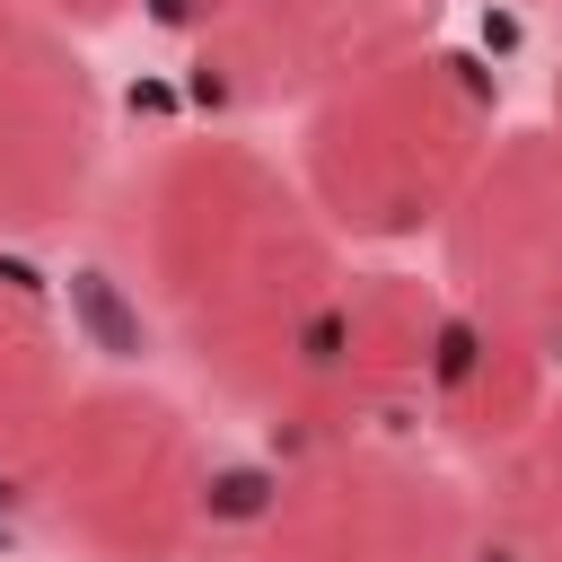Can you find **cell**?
Segmentation results:
<instances>
[{
	"instance_id": "cell-1",
	"label": "cell",
	"mask_w": 562,
	"mask_h": 562,
	"mask_svg": "<svg viewBox=\"0 0 562 562\" xmlns=\"http://www.w3.org/2000/svg\"><path fill=\"white\" fill-rule=\"evenodd\" d=\"M123 263L184 369L281 430L351 281L307 184L246 132H176L123 176Z\"/></svg>"
},
{
	"instance_id": "cell-2",
	"label": "cell",
	"mask_w": 562,
	"mask_h": 562,
	"mask_svg": "<svg viewBox=\"0 0 562 562\" xmlns=\"http://www.w3.org/2000/svg\"><path fill=\"white\" fill-rule=\"evenodd\" d=\"M501 140V97L492 70L457 44H422L395 53L342 88H325L299 123V184L325 211L334 237L360 246H404L430 237L457 193L474 184V167Z\"/></svg>"
},
{
	"instance_id": "cell-3",
	"label": "cell",
	"mask_w": 562,
	"mask_h": 562,
	"mask_svg": "<svg viewBox=\"0 0 562 562\" xmlns=\"http://www.w3.org/2000/svg\"><path fill=\"white\" fill-rule=\"evenodd\" d=\"M220 465L184 404L132 378H97L61 404L18 465V501L79 562H193L211 544Z\"/></svg>"
},
{
	"instance_id": "cell-4",
	"label": "cell",
	"mask_w": 562,
	"mask_h": 562,
	"mask_svg": "<svg viewBox=\"0 0 562 562\" xmlns=\"http://www.w3.org/2000/svg\"><path fill=\"white\" fill-rule=\"evenodd\" d=\"M228 562H492L474 483L413 439H307L246 509Z\"/></svg>"
},
{
	"instance_id": "cell-5",
	"label": "cell",
	"mask_w": 562,
	"mask_h": 562,
	"mask_svg": "<svg viewBox=\"0 0 562 562\" xmlns=\"http://www.w3.org/2000/svg\"><path fill=\"white\" fill-rule=\"evenodd\" d=\"M448 299L492 334L527 342L562 378V140L501 132L457 211L439 220Z\"/></svg>"
},
{
	"instance_id": "cell-6",
	"label": "cell",
	"mask_w": 562,
	"mask_h": 562,
	"mask_svg": "<svg viewBox=\"0 0 562 562\" xmlns=\"http://www.w3.org/2000/svg\"><path fill=\"white\" fill-rule=\"evenodd\" d=\"M448 342V290L422 272H351L325 342L307 360V386L281 422V448L307 439H413L430 422V378Z\"/></svg>"
},
{
	"instance_id": "cell-7",
	"label": "cell",
	"mask_w": 562,
	"mask_h": 562,
	"mask_svg": "<svg viewBox=\"0 0 562 562\" xmlns=\"http://www.w3.org/2000/svg\"><path fill=\"white\" fill-rule=\"evenodd\" d=\"M448 0H237L211 35H193V79L228 114L316 105L325 88L439 44Z\"/></svg>"
},
{
	"instance_id": "cell-8",
	"label": "cell",
	"mask_w": 562,
	"mask_h": 562,
	"mask_svg": "<svg viewBox=\"0 0 562 562\" xmlns=\"http://www.w3.org/2000/svg\"><path fill=\"white\" fill-rule=\"evenodd\" d=\"M105 167V97L70 26L0 0V237H53Z\"/></svg>"
},
{
	"instance_id": "cell-9",
	"label": "cell",
	"mask_w": 562,
	"mask_h": 562,
	"mask_svg": "<svg viewBox=\"0 0 562 562\" xmlns=\"http://www.w3.org/2000/svg\"><path fill=\"white\" fill-rule=\"evenodd\" d=\"M553 395V369L527 351V342H509V334H492L483 316H465L457 299H448V342H439V378H430V439H448V448H465L474 465L492 457V448H509L527 422H536V404Z\"/></svg>"
},
{
	"instance_id": "cell-10",
	"label": "cell",
	"mask_w": 562,
	"mask_h": 562,
	"mask_svg": "<svg viewBox=\"0 0 562 562\" xmlns=\"http://www.w3.org/2000/svg\"><path fill=\"white\" fill-rule=\"evenodd\" d=\"M70 395H79V378H70L61 307L44 299V281H26L18 263H0V474L9 483L44 448V430L61 422Z\"/></svg>"
},
{
	"instance_id": "cell-11",
	"label": "cell",
	"mask_w": 562,
	"mask_h": 562,
	"mask_svg": "<svg viewBox=\"0 0 562 562\" xmlns=\"http://www.w3.org/2000/svg\"><path fill=\"white\" fill-rule=\"evenodd\" d=\"M492 562H562V386L536 404V422L483 457L474 483Z\"/></svg>"
},
{
	"instance_id": "cell-12",
	"label": "cell",
	"mask_w": 562,
	"mask_h": 562,
	"mask_svg": "<svg viewBox=\"0 0 562 562\" xmlns=\"http://www.w3.org/2000/svg\"><path fill=\"white\" fill-rule=\"evenodd\" d=\"M26 9H35V18H53V26H70V35H79V26H114V18H123V9H132V0H26Z\"/></svg>"
},
{
	"instance_id": "cell-13",
	"label": "cell",
	"mask_w": 562,
	"mask_h": 562,
	"mask_svg": "<svg viewBox=\"0 0 562 562\" xmlns=\"http://www.w3.org/2000/svg\"><path fill=\"white\" fill-rule=\"evenodd\" d=\"M149 9H158L167 26H184V35H211V26H220L237 0H149Z\"/></svg>"
},
{
	"instance_id": "cell-14",
	"label": "cell",
	"mask_w": 562,
	"mask_h": 562,
	"mask_svg": "<svg viewBox=\"0 0 562 562\" xmlns=\"http://www.w3.org/2000/svg\"><path fill=\"white\" fill-rule=\"evenodd\" d=\"M544 132H553V140H562V70H553V123H544Z\"/></svg>"
}]
</instances>
